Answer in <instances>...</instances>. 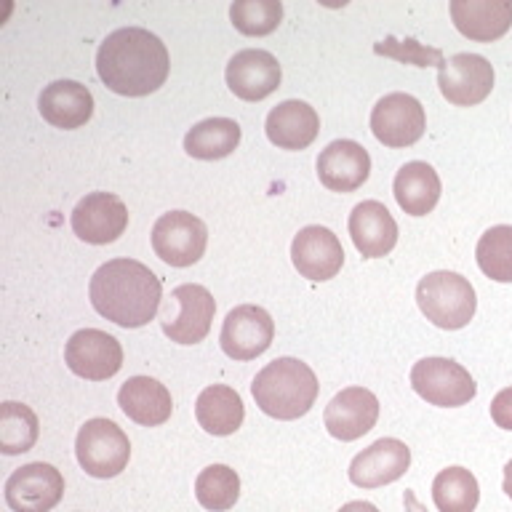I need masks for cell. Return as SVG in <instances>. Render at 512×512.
Listing matches in <instances>:
<instances>
[{
  "label": "cell",
  "mask_w": 512,
  "mask_h": 512,
  "mask_svg": "<svg viewBox=\"0 0 512 512\" xmlns=\"http://www.w3.org/2000/svg\"><path fill=\"white\" fill-rule=\"evenodd\" d=\"M195 416H198V424L208 435L224 438V435H232L243 424L246 408H243V400L232 387L211 384L195 400Z\"/></svg>",
  "instance_id": "26"
},
{
  "label": "cell",
  "mask_w": 512,
  "mask_h": 512,
  "mask_svg": "<svg viewBox=\"0 0 512 512\" xmlns=\"http://www.w3.org/2000/svg\"><path fill=\"white\" fill-rule=\"evenodd\" d=\"M408 467L411 448L398 438H382L352 459L350 480L358 488H379L403 478Z\"/></svg>",
  "instance_id": "17"
},
{
  "label": "cell",
  "mask_w": 512,
  "mask_h": 512,
  "mask_svg": "<svg viewBox=\"0 0 512 512\" xmlns=\"http://www.w3.org/2000/svg\"><path fill=\"white\" fill-rule=\"evenodd\" d=\"M291 262L302 278L315 280V283L336 278L344 264L342 240L328 227L310 224V227L299 230L291 243Z\"/></svg>",
  "instance_id": "15"
},
{
  "label": "cell",
  "mask_w": 512,
  "mask_h": 512,
  "mask_svg": "<svg viewBox=\"0 0 512 512\" xmlns=\"http://www.w3.org/2000/svg\"><path fill=\"white\" fill-rule=\"evenodd\" d=\"M371 174V155L352 139H336L318 155V179L331 192H355Z\"/></svg>",
  "instance_id": "18"
},
{
  "label": "cell",
  "mask_w": 512,
  "mask_h": 512,
  "mask_svg": "<svg viewBox=\"0 0 512 512\" xmlns=\"http://www.w3.org/2000/svg\"><path fill=\"white\" fill-rule=\"evenodd\" d=\"M432 502L438 512H475L480 502L478 480L464 467L440 470L432 480Z\"/></svg>",
  "instance_id": "28"
},
{
  "label": "cell",
  "mask_w": 512,
  "mask_h": 512,
  "mask_svg": "<svg viewBox=\"0 0 512 512\" xmlns=\"http://www.w3.org/2000/svg\"><path fill=\"white\" fill-rule=\"evenodd\" d=\"M424 128H427L424 107L411 94H400V91L387 94L371 110V131L384 147H392V150L419 142Z\"/></svg>",
  "instance_id": "9"
},
{
  "label": "cell",
  "mask_w": 512,
  "mask_h": 512,
  "mask_svg": "<svg viewBox=\"0 0 512 512\" xmlns=\"http://www.w3.org/2000/svg\"><path fill=\"white\" fill-rule=\"evenodd\" d=\"M64 363L80 379L104 382L123 368V347L107 331L83 328V331H75L64 347Z\"/></svg>",
  "instance_id": "8"
},
{
  "label": "cell",
  "mask_w": 512,
  "mask_h": 512,
  "mask_svg": "<svg viewBox=\"0 0 512 512\" xmlns=\"http://www.w3.org/2000/svg\"><path fill=\"white\" fill-rule=\"evenodd\" d=\"M491 419L496 427L512 432V387L496 392V398L491 400Z\"/></svg>",
  "instance_id": "33"
},
{
  "label": "cell",
  "mask_w": 512,
  "mask_h": 512,
  "mask_svg": "<svg viewBox=\"0 0 512 512\" xmlns=\"http://www.w3.org/2000/svg\"><path fill=\"white\" fill-rule=\"evenodd\" d=\"M502 488H504V494H507L512 499V459H510V462H507V467H504V483H502Z\"/></svg>",
  "instance_id": "35"
},
{
  "label": "cell",
  "mask_w": 512,
  "mask_h": 512,
  "mask_svg": "<svg viewBox=\"0 0 512 512\" xmlns=\"http://www.w3.org/2000/svg\"><path fill=\"white\" fill-rule=\"evenodd\" d=\"M118 406L131 422L142 424V427H160L171 419L174 400H171L166 384H160L158 379L131 376L118 390Z\"/></svg>",
  "instance_id": "24"
},
{
  "label": "cell",
  "mask_w": 512,
  "mask_h": 512,
  "mask_svg": "<svg viewBox=\"0 0 512 512\" xmlns=\"http://www.w3.org/2000/svg\"><path fill=\"white\" fill-rule=\"evenodd\" d=\"M75 456L86 475L107 480L128 467L131 443L126 432L110 419H88L75 440Z\"/></svg>",
  "instance_id": "5"
},
{
  "label": "cell",
  "mask_w": 512,
  "mask_h": 512,
  "mask_svg": "<svg viewBox=\"0 0 512 512\" xmlns=\"http://www.w3.org/2000/svg\"><path fill=\"white\" fill-rule=\"evenodd\" d=\"M38 110L46 123L54 128H72L86 126L94 115V96L78 80H54L48 83L38 96Z\"/></svg>",
  "instance_id": "21"
},
{
  "label": "cell",
  "mask_w": 512,
  "mask_h": 512,
  "mask_svg": "<svg viewBox=\"0 0 512 512\" xmlns=\"http://www.w3.org/2000/svg\"><path fill=\"white\" fill-rule=\"evenodd\" d=\"M451 22L464 38L494 43L512 27V0H451Z\"/></svg>",
  "instance_id": "20"
},
{
  "label": "cell",
  "mask_w": 512,
  "mask_h": 512,
  "mask_svg": "<svg viewBox=\"0 0 512 512\" xmlns=\"http://www.w3.org/2000/svg\"><path fill=\"white\" fill-rule=\"evenodd\" d=\"M62 496L64 478L54 464H24L6 480V504L14 512H51Z\"/></svg>",
  "instance_id": "10"
},
{
  "label": "cell",
  "mask_w": 512,
  "mask_h": 512,
  "mask_svg": "<svg viewBox=\"0 0 512 512\" xmlns=\"http://www.w3.org/2000/svg\"><path fill=\"white\" fill-rule=\"evenodd\" d=\"M395 200L398 206L406 211L408 216H427L432 208L438 206L440 200V176L438 171L424 163V160H411L395 174V184H392Z\"/></svg>",
  "instance_id": "25"
},
{
  "label": "cell",
  "mask_w": 512,
  "mask_h": 512,
  "mask_svg": "<svg viewBox=\"0 0 512 512\" xmlns=\"http://www.w3.org/2000/svg\"><path fill=\"white\" fill-rule=\"evenodd\" d=\"M171 299L179 304V315L174 320H163V334L176 344L203 342L211 331L216 312L211 291L200 283H184L171 291Z\"/></svg>",
  "instance_id": "16"
},
{
  "label": "cell",
  "mask_w": 512,
  "mask_h": 512,
  "mask_svg": "<svg viewBox=\"0 0 512 512\" xmlns=\"http://www.w3.org/2000/svg\"><path fill=\"white\" fill-rule=\"evenodd\" d=\"M280 78H283V72H280L278 59L262 48L238 51L224 70L227 86L243 102H262L275 94L280 88Z\"/></svg>",
  "instance_id": "14"
},
{
  "label": "cell",
  "mask_w": 512,
  "mask_h": 512,
  "mask_svg": "<svg viewBox=\"0 0 512 512\" xmlns=\"http://www.w3.org/2000/svg\"><path fill=\"white\" fill-rule=\"evenodd\" d=\"M416 304L430 323L446 331H459L475 315L478 299H475V288L464 275L438 270L419 280Z\"/></svg>",
  "instance_id": "4"
},
{
  "label": "cell",
  "mask_w": 512,
  "mask_h": 512,
  "mask_svg": "<svg viewBox=\"0 0 512 512\" xmlns=\"http://www.w3.org/2000/svg\"><path fill=\"white\" fill-rule=\"evenodd\" d=\"M232 27L248 38H262L278 30L283 19V3L280 0H235L230 6Z\"/></svg>",
  "instance_id": "32"
},
{
  "label": "cell",
  "mask_w": 512,
  "mask_h": 512,
  "mask_svg": "<svg viewBox=\"0 0 512 512\" xmlns=\"http://www.w3.org/2000/svg\"><path fill=\"white\" fill-rule=\"evenodd\" d=\"M438 86L446 102L475 107L494 91V67L478 54H456L440 64Z\"/></svg>",
  "instance_id": "11"
},
{
  "label": "cell",
  "mask_w": 512,
  "mask_h": 512,
  "mask_svg": "<svg viewBox=\"0 0 512 512\" xmlns=\"http://www.w3.org/2000/svg\"><path fill=\"white\" fill-rule=\"evenodd\" d=\"M411 387L430 406L440 408L467 406L478 392V384L470 371L451 358H424L414 363Z\"/></svg>",
  "instance_id": "6"
},
{
  "label": "cell",
  "mask_w": 512,
  "mask_h": 512,
  "mask_svg": "<svg viewBox=\"0 0 512 512\" xmlns=\"http://www.w3.org/2000/svg\"><path fill=\"white\" fill-rule=\"evenodd\" d=\"M480 272L496 283H512V227L496 224L480 235L475 248Z\"/></svg>",
  "instance_id": "30"
},
{
  "label": "cell",
  "mask_w": 512,
  "mask_h": 512,
  "mask_svg": "<svg viewBox=\"0 0 512 512\" xmlns=\"http://www.w3.org/2000/svg\"><path fill=\"white\" fill-rule=\"evenodd\" d=\"M40 424L30 406L6 400L0 403V451L6 456L24 454L38 443Z\"/></svg>",
  "instance_id": "29"
},
{
  "label": "cell",
  "mask_w": 512,
  "mask_h": 512,
  "mask_svg": "<svg viewBox=\"0 0 512 512\" xmlns=\"http://www.w3.org/2000/svg\"><path fill=\"white\" fill-rule=\"evenodd\" d=\"M267 139L280 150H307L320 134V118L315 107L299 99H288L272 107L264 123Z\"/></svg>",
  "instance_id": "23"
},
{
  "label": "cell",
  "mask_w": 512,
  "mask_h": 512,
  "mask_svg": "<svg viewBox=\"0 0 512 512\" xmlns=\"http://www.w3.org/2000/svg\"><path fill=\"white\" fill-rule=\"evenodd\" d=\"M208 246V227L190 211H168L152 227V248L171 267H192Z\"/></svg>",
  "instance_id": "7"
},
{
  "label": "cell",
  "mask_w": 512,
  "mask_h": 512,
  "mask_svg": "<svg viewBox=\"0 0 512 512\" xmlns=\"http://www.w3.org/2000/svg\"><path fill=\"white\" fill-rule=\"evenodd\" d=\"M91 307L120 328L147 326L160 310V278L136 259L104 262L88 286Z\"/></svg>",
  "instance_id": "2"
},
{
  "label": "cell",
  "mask_w": 512,
  "mask_h": 512,
  "mask_svg": "<svg viewBox=\"0 0 512 512\" xmlns=\"http://www.w3.org/2000/svg\"><path fill=\"white\" fill-rule=\"evenodd\" d=\"M275 339V323L270 312L256 304H240L227 315L219 334V344L227 358L232 360H254L262 352L270 350Z\"/></svg>",
  "instance_id": "12"
},
{
  "label": "cell",
  "mask_w": 512,
  "mask_h": 512,
  "mask_svg": "<svg viewBox=\"0 0 512 512\" xmlns=\"http://www.w3.org/2000/svg\"><path fill=\"white\" fill-rule=\"evenodd\" d=\"M318 376L307 363L296 358H278L254 376L251 392L256 406L280 422H294L315 406Z\"/></svg>",
  "instance_id": "3"
},
{
  "label": "cell",
  "mask_w": 512,
  "mask_h": 512,
  "mask_svg": "<svg viewBox=\"0 0 512 512\" xmlns=\"http://www.w3.org/2000/svg\"><path fill=\"white\" fill-rule=\"evenodd\" d=\"M240 126L232 118L200 120L184 136V152L195 160H222L238 150Z\"/></svg>",
  "instance_id": "27"
},
{
  "label": "cell",
  "mask_w": 512,
  "mask_h": 512,
  "mask_svg": "<svg viewBox=\"0 0 512 512\" xmlns=\"http://www.w3.org/2000/svg\"><path fill=\"white\" fill-rule=\"evenodd\" d=\"M339 512H379L371 502H347Z\"/></svg>",
  "instance_id": "34"
},
{
  "label": "cell",
  "mask_w": 512,
  "mask_h": 512,
  "mask_svg": "<svg viewBox=\"0 0 512 512\" xmlns=\"http://www.w3.org/2000/svg\"><path fill=\"white\" fill-rule=\"evenodd\" d=\"M240 496L238 472L227 464H211L195 480V499L211 512H227Z\"/></svg>",
  "instance_id": "31"
},
{
  "label": "cell",
  "mask_w": 512,
  "mask_h": 512,
  "mask_svg": "<svg viewBox=\"0 0 512 512\" xmlns=\"http://www.w3.org/2000/svg\"><path fill=\"white\" fill-rule=\"evenodd\" d=\"M350 235L363 259H382L398 243V224L384 203L363 200L352 208Z\"/></svg>",
  "instance_id": "22"
},
{
  "label": "cell",
  "mask_w": 512,
  "mask_h": 512,
  "mask_svg": "<svg viewBox=\"0 0 512 512\" xmlns=\"http://www.w3.org/2000/svg\"><path fill=\"white\" fill-rule=\"evenodd\" d=\"M72 232L91 246H107L126 232L128 208L112 192H91L70 216Z\"/></svg>",
  "instance_id": "13"
},
{
  "label": "cell",
  "mask_w": 512,
  "mask_h": 512,
  "mask_svg": "<svg viewBox=\"0 0 512 512\" xmlns=\"http://www.w3.org/2000/svg\"><path fill=\"white\" fill-rule=\"evenodd\" d=\"M166 43L144 27L110 32L96 51V72L112 94L150 96L168 78Z\"/></svg>",
  "instance_id": "1"
},
{
  "label": "cell",
  "mask_w": 512,
  "mask_h": 512,
  "mask_svg": "<svg viewBox=\"0 0 512 512\" xmlns=\"http://www.w3.org/2000/svg\"><path fill=\"white\" fill-rule=\"evenodd\" d=\"M376 419H379V400L366 387H347L334 395L323 414L326 430L344 443L363 438L374 427Z\"/></svg>",
  "instance_id": "19"
}]
</instances>
